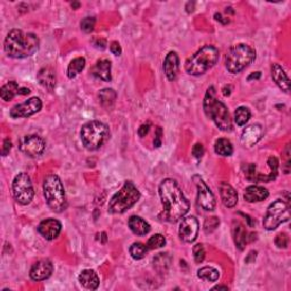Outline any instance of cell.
Here are the masks:
<instances>
[{
    "instance_id": "cell-32",
    "label": "cell",
    "mask_w": 291,
    "mask_h": 291,
    "mask_svg": "<svg viewBox=\"0 0 291 291\" xmlns=\"http://www.w3.org/2000/svg\"><path fill=\"white\" fill-rule=\"evenodd\" d=\"M116 93L113 89H104L101 90L99 93V100L100 104L108 108V107H112L114 105V102L116 100Z\"/></svg>"
},
{
    "instance_id": "cell-2",
    "label": "cell",
    "mask_w": 291,
    "mask_h": 291,
    "mask_svg": "<svg viewBox=\"0 0 291 291\" xmlns=\"http://www.w3.org/2000/svg\"><path fill=\"white\" fill-rule=\"evenodd\" d=\"M39 38L35 34L14 29L5 39L4 50L10 58H26L34 55L39 49Z\"/></svg>"
},
{
    "instance_id": "cell-38",
    "label": "cell",
    "mask_w": 291,
    "mask_h": 291,
    "mask_svg": "<svg viewBox=\"0 0 291 291\" xmlns=\"http://www.w3.org/2000/svg\"><path fill=\"white\" fill-rule=\"evenodd\" d=\"M193 257H195V262L197 264H201L205 260V248L202 244H197L193 246Z\"/></svg>"
},
{
    "instance_id": "cell-24",
    "label": "cell",
    "mask_w": 291,
    "mask_h": 291,
    "mask_svg": "<svg viewBox=\"0 0 291 291\" xmlns=\"http://www.w3.org/2000/svg\"><path fill=\"white\" fill-rule=\"evenodd\" d=\"M79 282L83 285L85 289L96 290L99 287V278L94 269H84L80 273Z\"/></svg>"
},
{
    "instance_id": "cell-25",
    "label": "cell",
    "mask_w": 291,
    "mask_h": 291,
    "mask_svg": "<svg viewBox=\"0 0 291 291\" xmlns=\"http://www.w3.org/2000/svg\"><path fill=\"white\" fill-rule=\"evenodd\" d=\"M38 81L45 89L52 91L56 85V74L50 67H45L38 73Z\"/></svg>"
},
{
    "instance_id": "cell-47",
    "label": "cell",
    "mask_w": 291,
    "mask_h": 291,
    "mask_svg": "<svg viewBox=\"0 0 291 291\" xmlns=\"http://www.w3.org/2000/svg\"><path fill=\"white\" fill-rule=\"evenodd\" d=\"M261 78V72H256V73H252L250 74L249 77H248V81H251V80H258Z\"/></svg>"
},
{
    "instance_id": "cell-11",
    "label": "cell",
    "mask_w": 291,
    "mask_h": 291,
    "mask_svg": "<svg viewBox=\"0 0 291 291\" xmlns=\"http://www.w3.org/2000/svg\"><path fill=\"white\" fill-rule=\"evenodd\" d=\"M193 182L196 183L197 187V203L204 211L212 212L216 206V201H215V196L209 189V187L206 185L201 176L195 175L192 177Z\"/></svg>"
},
{
    "instance_id": "cell-17",
    "label": "cell",
    "mask_w": 291,
    "mask_h": 291,
    "mask_svg": "<svg viewBox=\"0 0 291 291\" xmlns=\"http://www.w3.org/2000/svg\"><path fill=\"white\" fill-rule=\"evenodd\" d=\"M263 136V129L260 124H252L246 128L241 133V143L247 148H250L255 146Z\"/></svg>"
},
{
    "instance_id": "cell-46",
    "label": "cell",
    "mask_w": 291,
    "mask_h": 291,
    "mask_svg": "<svg viewBox=\"0 0 291 291\" xmlns=\"http://www.w3.org/2000/svg\"><path fill=\"white\" fill-rule=\"evenodd\" d=\"M149 129H150V124L149 123H146V124H142L141 126L139 128V130H138V134L141 138L146 137L148 134L149 132Z\"/></svg>"
},
{
    "instance_id": "cell-30",
    "label": "cell",
    "mask_w": 291,
    "mask_h": 291,
    "mask_svg": "<svg viewBox=\"0 0 291 291\" xmlns=\"http://www.w3.org/2000/svg\"><path fill=\"white\" fill-rule=\"evenodd\" d=\"M85 67V59L83 57H77L69 63L67 67V77L68 79H74L78 74L83 71Z\"/></svg>"
},
{
    "instance_id": "cell-3",
    "label": "cell",
    "mask_w": 291,
    "mask_h": 291,
    "mask_svg": "<svg viewBox=\"0 0 291 291\" xmlns=\"http://www.w3.org/2000/svg\"><path fill=\"white\" fill-rule=\"evenodd\" d=\"M204 112L208 118L214 121L221 131H232V121L230 113L222 101L216 98V91L214 87H209L204 98Z\"/></svg>"
},
{
    "instance_id": "cell-28",
    "label": "cell",
    "mask_w": 291,
    "mask_h": 291,
    "mask_svg": "<svg viewBox=\"0 0 291 291\" xmlns=\"http://www.w3.org/2000/svg\"><path fill=\"white\" fill-rule=\"evenodd\" d=\"M20 85L15 81H9L0 89V97L5 101H10L16 95L20 94Z\"/></svg>"
},
{
    "instance_id": "cell-15",
    "label": "cell",
    "mask_w": 291,
    "mask_h": 291,
    "mask_svg": "<svg viewBox=\"0 0 291 291\" xmlns=\"http://www.w3.org/2000/svg\"><path fill=\"white\" fill-rule=\"evenodd\" d=\"M53 271V265L49 260H40L33 264L30 269V278L33 281H44L50 278Z\"/></svg>"
},
{
    "instance_id": "cell-21",
    "label": "cell",
    "mask_w": 291,
    "mask_h": 291,
    "mask_svg": "<svg viewBox=\"0 0 291 291\" xmlns=\"http://www.w3.org/2000/svg\"><path fill=\"white\" fill-rule=\"evenodd\" d=\"M269 193L267 189L264 187L260 186H250L246 188L244 198L245 201L248 203H257V202H263L267 199Z\"/></svg>"
},
{
    "instance_id": "cell-20",
    "label": "cell",
    "mask_w": 291,
    "mask_h": 291,
    "mask_svg": "<svg viewBox=\"0 0 291 291\" xmlns=\"http://www.w3.org/2000/svg\"><path fill=\"white\" fill-rule=\"evenodd\" d=\"M271 73H272V79L274 82L277 83L278 87L282 91H284V93H289L290 80L288 78L287 73L284 72V69L280 66L279 64H272Z\"/></svg>"
},
{
    "instance_id": "cell-50",
    "label": "cell",
    "mask_w": 291,
    "mask_h": 291,
    "mask_svg": "<svg viewBox=\"0 0 291 291\" xmlns=\"http://www.w3.org/2000/svg\"><path fill=\"white\" fill-rule=\"evenodd\" d=\"M72 7H73V9L79 8V7H80V3H73V4H72Z\"/></svg>"
},
{
    "instance_id": "cell-5",
    "label": "cell",
    "mask_w": 291,
    "mask_h": 291,
    "mask_svg": "<svg viewBox=\"0 0 291 291\" xmlns=\"http://www.w3.org/2000/svg\"><path fill=\"white\" fill-rule=\"evenodd\" d=\"M44 196L47 205L52 212L62 213L67 207L66 193L61 179L55 174H49L44 180Z\"/></svg>"
},
{
    "instance_id": "cell-8",
    "label": "cell",
    "mask_w": 291,
    "mask_h": 291,
    "mask_svg": "<svg viewBox=\"0 0 291 291\" xmlns=\"http://www.w3.org/2000/svg\"><path fill=\"white\" fill-rule=\"evenodd\" d=\"M140 191L131 181L124 183L122 189L112 197L108 204V213L123 214L129 211L140 199Z\"/></svg>"
},
{
    "instance_id": "cell-36",
    "label": "cell",
    "mask_w": 291,
    "mask_h": 291,
    "mask_svg": "<svg viewBox=\"0 0 291 291\" xmlns=\"http://www.w3.org/2000/svg\"><path fill=\"white\" fill-rule=\"evenodd\" d=\"M220 224V220L215 216L212 217H207L206 221L204 223V231L205 233H212L213 231H215L217 229V226Z\"/></svg>"
},
{
    "instance_id": "cell-29",
    "label": "cell",
    "mask_w": 291,
    "mask_h": 291,
    "mask_svg": "<svg viewBox=\"0 0 291 291\" xmlns=\"http://www.w3.org/2000/svg\"><path fill=\"white\" fill-rule=\"evenodd\" d=\"M215 153L220 156H223V157H229L233 154V146L230 142V140L225 138H221L216 140L215 142Z\"/></svg>"
},
{
    "instance_id": "cell-14",
    "label": "cell",
    "mask_w": 291,
    "mask_h": 291,
    "mask_svg": "<svg viewBox=\"0 0 291 291\" xmlns=\"http://www.w3.org/2000/svg\"><path fill=\"white\" fill-rule=\"evenodd\" d=\"M199 232V222L195 216L183 217L180 223L179 234L182 241L191 244L195 241Z\"/></svg>"
},
{
    "instance_id": "cell-34",
    "label": "cell",
    "mask_w": 291,
    "mask_h": 291,
    "mask_svg": "<svg viewBox=\"0 0 291 291\" xmlns=\"http://www.w3.org/2000/svg\"><path fill=\"white\" fill-rule=\"evenodd\" d=\"M250 111L247 107H239V108H237V111L234 112V121L237 125L244 126L250 120Z\"/></svg>"
},
{
    "instance_id": "cell-42",
    "label": "cell",
    "mask_w": 291,
    "mask_h": 291,
    "mask_svg": "<svg viewBox=\"0 0 291 291\" xmlns=\"http://www.w3.org/2000/svg\"><path fill=\"white\" fill-rule=\"evenodd\" d=\"M10 149H12V141H10L9 138L4 139V142H3V148H2V155L3 156H7L10 152Z\"/></svg>"
},
{
    "instance_id": "cell-7",
    "label": "cell",
    "mask_w": 291,
    "mask_h": 291,
    "mask_svg": "<svg viewBox=\"0 0 291 291\" xmlns=\"http://www.w3.org/2000/svg\"><path fill=\"white\" fill-rule=\"evenodd\" d=\"M110 138L108 126L99 121H90L81 129V141L88 150L99 149Z\"/></svg>"
},
{
    "instance_id": "cell-26",
    "label": "cell",
    "mask_w": 291,
    "mask_h": 291,
    "mask_svg": "<svg viewBox=\"0 0 291 291\" xmlns=\"http://www.w3.org/2000/svg\"><path fill=\"white\" fill-rule=\"evenodd\" d=\"M129 228H130V230L134 234L140 237L148 234L150 231L149 223L146 222L142 217L136 216V215L129 219Z\"/></svg>"
},
{
    "instance_id": "cell-31",
    "label": "cell",
    "mask_w": 291,
    "mask_h": 291,
    "mask_svg": "<svg viewBox=\"0 0 291 291\" xmlns=\"http://www.w3.org/2000/svg\"><path fill=\"white\" fill-rule=\"evenodd\" d=\"M198 278L204 280V281L215 282L217 281L220 278V272L216 268H214L212 266H205L198 271Z\"/></svg>"
},
{
    "instance_id": "cell-18",
    "label": "cell",
    "mask_w": 291,
    "mask_h": 291,
    "mask_svg": "<svg viewBox=\"0 0 291 291\" xmlns=\"http://www.w3.org/2000/svg\"><path fill=\"white\" fill-rule=\"evenodd\" d=\"M219 189L221 201H222L224 206L228 208L234 207L238 203V193L234 190V188L229 185L228 182H222L219 186Z\"/></svg>"
},
{
    "instance_id": "cell-13",
    "label": "cell",
    "mask_w": 291,
    "mask_h": 291,
    "mask_svg": "<svg viewBox=\"0 0 291 291\" xmlns=\"http://www.w3.org/2000/svg\"><path fill=\"white\" fill-rule=\"evenodd\" d=\"M42 108V101L38 97H32V98L25 100L24 102L15 105L9 112V115L13 118L21 117H29Z\"/></svg>"
},
{
    "instance_id": "cell-43",
    "label": "cell",
    "mask_w": 291,
    "mask_h": 291,
    "mask_svg": "<svg viewBox=\"0 0 291 291\" xmlns=\"http://www.w3.org/2000/svg\"><path fill=\"white\" fill-rule=\"evenodd\" d=\"M93 44L97 48V49L104 50L105 48H106L107 42H106L105 39H102V38H95V39L93 40Z\"/></svg>"
},
{
    "instance_id": "cell-22",
    "label": "cell",
    "mask_w": 291,
    "mask_h": 291,
    "mask_svg": "<svg viewBox=\"0 0 291 291\" xmlns=\"http://www.w3.org/2000/svg\"><path fill=\"white\" fill-rule=\"evenodd\" d=\"M112 63L108 59H100L93 67V74L97 79H100L105 82L112 80Z\"/></svg>"
},
{
    "instance_id": "cell-6",
    "label": "cell",
    "mask_w": 291,
    "mask_h": 291,
    "mask_svg": "<svg viewBox=\"0 0 291 291\" xmlns=\"http://www.w3.org/2000/svg\"><path fill=\"white\" fill-rule=\"evenodd\" d=\"M256 59L254 48L245 44L231 47L225 56V67L230 73L237 74L244 71Z\"/></svg>"
},
{
    "instance_id": "cell-48",
    "label": "cell",
    "mask_w": 291,
    "mask_h": 291,
    "mask_svg": "<svg viewBox=\"0 0 291 291\" xmlns=\"http://www.w3.org/2000/svg\"><path fill=\"white\" fill-rule=\"evenodd\" d=\"M30 93H31V91L29 89L23 88V89H20V94L19 95H29Z\"/></svg>"
},
{
    "instance_id": "cell-37",
    "label": "cell",
    "mask_w": 291,
    "mask_h": 291,
    "mask_svg": "<svg viewBox=\"0 0 291 291\" xmlns=\"http://www.w3.org/2000/svg\"><path fill=\"white\" fill-rule=\"evenodd\" d=\"M96 24V19L95 17H85L81 21V30L84 31L85 33H90L94 30Z\"/></svg>"
},
{
    "instance_id": "cell-12",
    "label": "cell",
    "mask_w": 291,
    "mask_h": 291,
    "mask_svg": "<svg viewBox=\"0 0 291 291\" xmlns=\"http://www.w3.org/2000/svg\"><path fill=\"white\" fill-rule=\"evenodd\" d=\"M46 142L41 137L37 134H30L24 136L20 140V149L23 154L30 156V157H38L45 152Z\"/></svg>"
},
{
    "instance_id": "cell-39",
    "label": "cell",
    "mask_w": 291,
    "mask_h": 291,
    "mask_svg": "<svg viewBox=\"0 0 291 291\" xmlns=\"http://www.w3.org/2000/svg\"><path fill=\"white\" fill-rule=\"evenodd\" d=\"M282 158L284 159L283 161V171L285 174H289L290 172V146L287 144L282 153Z\"/></svg>"
},
{
    "instance_id": "cell-16",
    "label": "cell",
    "mask_w": 291,
    "mask_h": 291,
    "mask_svg": "<svg viewBox=\"0 0 291 291\" xmlns=\"http://www.w3.org/2000/svg\"><path fill=\"white\" fill-rule=\"evenodd\" d=\"M38 231L46 240H53L61 233L62 223L55 219H47L39 224Z\"/></svg>"
},
{
    "instance_id": "cell-4",
    "label": "cell",
    "mask_w": 291,
    "mask_h": 291,
    "mask_svg": "<svg viewBox=\"0 0 291 291\" xmlns=\"http://www.w3.org/2000/svg\"><path fill=\"white\" fill-rule=\"evenodd\" d=\"M220 51L214 46H204L195 55L187 59L185 69L190 75H202L211 69L219 62Z\"/></svg>"
},
{
    "instance_id": "cell-49",
    "label": "cell",
    "mask_w": 291,
    "mask_h": 291,
    "mask_svg": "<svg viewBox=\"0 0 291 291\" xmlns=\"http://www.w3.org/2000/svg\"><path fill=\"white\" fill-rule=\"evenodd\" d=\"M220 289L228 290V287H226V285H216V287H214V288H213V290H220Z\"/></svg>"
},
{
    "instance_id": "cell-23",
    "label": "cell",
    "mask_w": 291,
    "mask_h": 291,
    "mask_svg": "<svg viewBox=\"0 0 291 291\" xmlns=\"http://www.w3.org/2000/svg\"><path fill=\"white\" fill-rule=\"evenodd\" d=\"M232 233L237 248H238L239 250H244L248 240H249V237H248L245 225L240 222H234L232 226Z\"/></svg>"
},
{
    "instance_id": "cell-41",
    "label": "cell",
    "mask_w": 291,
    "mask_h": 291,
    "mask_svg": "<svg viewBox=\"0 0 291 291\" xmlns=\"http://www.w3.org/2000/svg\"><path fill=\"white\" fill-rule=\"evenodd\" d=\"M204 153H205V149L202 143H196L195 146H193V148H192L193 157H196L197 159H201L204 156Z\"/></svg>"
},
{
    "instance_id": "cell-35",
    "label": "cell",
    "mask_w": 291,
    "mask_h": 291,
    "mask_svg": "<svg viewBox=\"0 0 291 291\" xmlns=\"http://www.w3.org/2000/svg\"><path fill=\"white\" fill-rule=\"evenodd\" d=\"M166 244V239L163 234H154L150 237L148 242H147V248L148 249H158V248L164 247Z\"/></svg>"
},
{
    "instance_id": "cell-45",
    "label": "cell",
    "mask_w": 291,
    "mask_h": 291,
    "mask_svg": "<svg viewBox=\"0 0 291 291\" xmlns=\"http://www.w3.org/2000/svg\"><path fill=\"white\" fill-rule=\"evenodd\" d=\"M161 134H163V130H161L160 126H158L157 129H156V137H155V140H154V146H155L156 148L160 147V144H161Z\"/></svg>"
},
{
    "instance_id": "cell-27",
    "label": "cell",
    "mask_w": 291,
    "mask_h": 291,
    "mask_svg": "<svg viewBox=\"0 0 291 291\" xmlns=\"http://www.w3.org/2000/svg\"><path fill=\"white\" fill-rule=\"evenodd\" d=\"M153 263H154V268L156 269V272L159 274H165V273H168L169 268L171 266L172 257L168 254V252H160V254L154 257Z\"/></svg>"
},
{
    "instance_id": "cell-19",
    "label": "cell",
    "mask_w": 291,
    "mask_h": 291,
    "mask_svg": "<svg viewBox=\"0 0 291 291\" xmlns=\"http://www.w3.org/2000/svg\"><path fill=\"white\" fill-rule=\"evenodd\" d=\"M164 73L170 81H174L177 77L180 68V59L175 51H171L168 53L164 61Z\"/></svg>"
},
{
    "instance_id": "cell-1",
    "label": "cell",
    "mask_w": 291,
    "mask_h": 291,
    "mask_svg": "<svg viewBox=\"0 0 291 291\" xmlns=\"http://www.w3.org/2000/svg\"><path fill=\"white\" fill-rule=\"evenodd\" d=\"M159 196L164 206L163 219L175 223L189 212L190 203L183 195L180 186L173 179H165L159 185Z\"/></svg>"
},
{
    "instance_id": "cell-9",
    "label": "cell",
    "mask_w": 291,
    "mask_h": 291,
    "mask_svg": "<svg viewBox=\"0 0 291 291\" xmlns=\"http://www.w3.org/2000/svg\"><path fill=\"white\" fill-rule=\"evenodd\" d=\"M290 219V211L289 205L278 199V201L273 202L267 208V212L263 220V226L268 231L276 230L280 224L284 222H288Z\"/></svg>"
},
{
    "instance_id": "cell-44",
    "label": "cell",
    "mask_w": 291,
    "mask_h": 291,
    "mask_svg": "<svg viewBox=\"0 0 291 291\" xmlns=\"http://www.w3.org/2000/svg\"><path fill=\"white\" fill-rule=\"evenodd\" d=\"M111 51L113 55H115V56H120L121 53H122V48H121V45L118 44L117 41H113L112 44H111Z\"/></svg>"
},
{
    "instance_id": "cell-40",
    "label": "cell",
    "mask_w": 291,
    "mask_h": 291,
    "mask_svg": "<svg viewBox=\"0 0 291 291\" xmlns=\"http://www.w3.org/2000/svg\"><path fill=\"white\" fill-rule=\"evenodd\" d=\"M274 242H276L278 248H287L289 245V237L287 235V233H279L276 237Z\"/></svg>"
},
{
    "instance_id": "cell-10",
    "label": "cell",
    "mask_w": 291,
    "mask_h": 291,
    "mask_svg": "<svg viewBox=\"0 0 291 291\" xmlns=\"http://www.w3.org/2000/svg\"><path fill=\"white\" fill-rule=\"evenodd\" d=\"M13 195L15 201L21 205H28L32 202L34 197V189L28 173L22 172L14 177Z\"/></svg>"
},
{
    "instance_id": "cell-33",
    "label": "cell",
    "mask_w": 291,
    "mask_h": 291,
    "mask_svg": "<svg viewBox=\"0 0 291 291\" xmlns=\"http://www.w3.org/2000/svg\"><path fill=\"white\" fill-rule=\"evenodd\" d=\"M148 251V248L142 242H134L130 247V255L133 260H142Z\"/></svg>"
}]
</instances>
